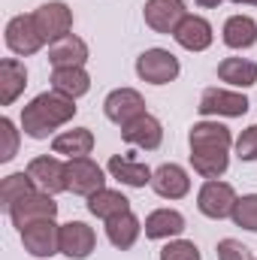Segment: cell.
I'll list each match as a JSON object with an SVG mask.
<instances>
[{"mask_svg":"<svg viewBox=\"0 0 257 260\" xmlns=\"http://www.w3.org/2000/svg\"><path fill=\"white\" fill-rule=\"evenodd\" d=\"M188 145H191V167L197 176L221 179L227 173L230 145H233L230 127H224L221 121H200L188 133Z\"/></svg>","mask_w":257,"mask_h":260,"instance_id":"6da1fadb","label":"cell"},{"mask_svg":"<svg viewBox=\"0 0 257 260\" xmlns=\"http://www.w3.org/2000/svg\"><path fill=\"white\" fill-rule=\"evenodd\" d=\"M76 112H79L76 100H70L58 91H43L21 109V130L30 139H46L49 133H55L67 121H73Z\"/></svg>","mask_w":257,"mask_h":260,"instance_id":"7a4b0ae2","label":"cell"},{"mask_svg":"<svg viewBox=\"0 0 257 260\" xmlns=\"http://www.w3.org/2000/svg\"><path fill=\"white\" fill-rule=\"evenodd\" d=\"M179 58L167 49H145L136 58V76L148 85H170L179 79Z\"/></svg>","mask_w":257,"mask_h":260,"instance_id":"3957f363","label":"cell"},{"mask_svg":"<svg viewBox=\"0 0 257 260\" xmlns=\"http://www.w3.org/2000/svg\"><path fill=\"white\" fill-rule=\"evenodd\" d=\"M236 191L233 185L221 182V179H206L200 194H197V209L212 218V221H221V218H230L233 215V206H236Z\"/></svg>","mask_w":257,"mask_h":260,"instance_id":"277c9868","label":"cell"},{"mask_svg":"<svg viewBox=\"0 0 257 260\" xmlns=\"http://www.w3.org/2000/svg\"><path fill=\"white\" fill-rule=\"evenodd\" d=\"M106 188V176L97 160L91 157H70L67 160V191L79 197H91Z\"/></svg>","mask_w":257,"mask_h":260,"instance_id":"5b68a950","label":"cell"},{"mask_svg":"<svg viewBox=\"0 0 257 260\" xmlns=\"http://www.w3.org/2000/svg\"><path fill=\"white\" fill-rule=\"evenodd\" d=\"M248 97L239 91H227V88H206L200 97V115H221V118H242L248 112Z\"/></svg>","mask_w":257,"mask_h":260,"instance_id":"8992f818","label":"cell"},{"mask_svg":"<svg viewBox=\"0 0 257 260\" xmlns=\"http://www.w3.org/2000/svg\"><path fill=\"white\" fill-rule=\"evenodd\" d=\"M34 24H37V30H40V37H43V43H55V40H61L67 37L70 30H73V9L61 3V0H52V3H43L37 12H34Z\"/></svg>","mask_w":257,"mask_h":260,"instance_id":"52a82bcc","label":"cell"},{"mask_svg":"<svg viewBox=\"0 0 257 260\" xmlns=\"http://www.w3.org/2000/svg\"><path fill=\"white\" fill-rule=\"evenodd\" d=\"M27 176L43 194H61L67 191V164L55 154H40L27 164Z\"/></svg>","mask_w":257,"mask_h":260,"instance_id":"ba28073f","label":"cell"},{"mask_svg":"<svg viewBox=\"0 0 257 260\" xmlns=\"http://www.w3.org/2000/svg\"><path fill=\"white\" fill-rule=\"evenodd\" d=\"M21 242L24 251H30L34 257H52L61 251V224H55V218L27 224L21 230Z\"/></svg>","mask_w":257,"mask_h":260,"instance_id":"9c48e42d","label":"cell"},{"mask_svg":"<svg viewBox=\"0 0 257 260\" xmlns=\"http://www.w3.org/2000/svg\"><path fill=\"white\" fill-rule=\"evenodd\" d=\"M58 215V203L52 194H43V191H34L24 200H18L12 209H9V218L12 224L18 227V233L27 227V224H37V221H46V218H55Z\"/></svg>","mask_w":257,"mask_h":260,"instance_id":"30bf717a","label":"cell"},{"mask_svg":"<svg viewBox=\"0 0 257 260\" xmlns=\"http://www.w3.org/2000/svg\"><path fill=\"white\" fill-rule=\"evenodd\" d=\"M6 46L18 58L37 55L46 46L43 37H40V30H37V24H34V15H15V18H9V24H6Z\"/></svg>","mask_w":257,"mask_h":260,"instance_id":"8fae6325","label":"cell"},{"mask_svg":"<svg viewBox=\"0 0 257 260\" xmlns=\"http://www.w3.org/2000/svg\"><path fill=\"white\" fill-rule=\"evenodd\" d=\"M103 112H106V118H109L112 124L124 127L133 118L145 115V100H142V94H139L136 88H115V91L103 100Z\"/></svg>","mask_w":257,"mask_h":260,"instance_id":"7c38bea8","label":"cell"},{"mask_svg":"<svg viewBox=\"0 0 257 260\" xmlns=\"http://www.w3.org/2000/svg\"><path fill=\"white\" fill-rule=\"evenodd\" d=\"M142 15L154 34H176V27L188 15V6L185 0H145Z\"/></svg>","mask_w":257,"mask_h":260,"instance_id":"4fadbf2b","label":"cell"},{"mask_svg":"<svg viewBox=\"0 0 257 260\" xmlns=\"http://www.w3.org/2000/svg\"><path fill=\"white\" fill-rule=\"evenodd\" d=\"M94 245H97V233L85 221L61 224V254H67L70 260H85L94 251Z\"/></svg>","mask_w":257,"mask_h":260,"instance_id":"5bb4252c","label":"cell"},{"mask_svg":"<svg viewBox=\"0 0 257 260\" xmlns=\"http://www.w3.org/2000/svg\"><path fill=\"white\" fill-rule=\"evenodd\" d=\"M121 139L127 145H136V148H145V151H154L160 142H164V124L154 118V115H139L133 118L130 124L121 127Z\"/></svg>","mask_w":257,"mask_h":260,"instance_id":"9a60e30c","label":"cell"},{"mask_svg":"<svg viewBox=\"0 0 257 260\" xmlns=\"http://www.w3.org/2000/svg\"><path fill=\"white\" fill-rule=\"evenodd\" d=\"M173 40H176L182 49H188V52H206V49L212 46L215 34H212V24H209L203 15H191V12H188V15L182 18V24L176 27Z\"/></svg>","mask_w":257,"mask_h":260,"instance_id":"2e32d148","label":"cell"},{"mask_svg":"<svg viewBox=\"0 0 257 260\" xmlns=\"http://www.w3.org/2000/svg\"><path fill=\"white\" fill-rule=\"evenodd\" d=\"M151 188H154V194L164 197V200H182L191 191V179H188V173L179 164H164V167L154 170Z\"/></svg>","mask_w":257,"mask_h":260,"instance_id":"e0dca14e","label":"cell"},{"mask_svg":"<svg viewBox=\"0 0 257 260\" xmlns=\"http://www.w3.org/2000/svg\"><path fill=\"white\" fill-rule=\"evenodd\" d=\"M106 170H109L112 179H118L127 188H145V185H151V176H154V170H148L145 164L133 160L127 154H112L109 164H106Z\"/></svg>","mask_w":257,"mask_h":260,"instance_id":"ac0fdd59","label":"cell"},{"mask_svg":"<svg viewBox=\"0 0 257 260\" xmlns=\"http://www.w3.org/2000/svg\"><path fill=\"white\" fill-rule=\"evenodd\" d=\"M85 61H88V46L76 34H67L49 46V64L55 70L58 67H85Z\"/></svg>","mask_w":257,"mask_h":260,"instance_id":"d6986e66","label":"cell"},{"mask_svg":"<svg viewBox=\"0 0 257 260\" xmlns=\"http://www.w3.org/2000/svg\"><path fill=\"white\" fill-rule=\"evenodd\" d=\"M52 91L64 94L70 100H79L91 91V76L85 67H58L52 70Z\"/></svg>","mask_w":257,"mask_h":260,"instance_id":"ffe728a7","label":"cell"},{"mask_svg":"<svg viewBox=\"0 0 257 260\" xmlns=\"http://www.w3.org/2000/svg\"><path fill=\"white\" fill-rule=\"evenodd\" d=\"M148 239H173L185 230V215L176 209H154L142 224Z\"/></svg>","mask_w":257,"mask_h":260,"instance_id":"44dd1931","label":"cell"},{"mask_svg":"<svg viewBox=\"0 0 257 260\" xmlns=\"http://www.w3.org/2000/svg\"><path fill=\"white\" fill-rule=\"evenodd\" d=\"M27 85V70L15 58H3L0 61V106H9L18 100V94Z\"/></svg>","mask_w":257,"mask_h":260,"instance_id":"7402d4cb","label":"cell"},{"mask_svg":"<svg viewBox=\"0 0 257 260\" xmlns=\"http://www.w3.org/2000/svg\"><path fill=\"white\" fill-rule=\"evenodd\" d=\"M221 34H224V46L227 49H236V52L251 49L257 43V21L251 15H230L224 21Z\"/></svg>","mask_w":257,"mask_h":260,"instance_id":"603a6c76","label":"cell"},{"mask_svg":"<svg viewBox=\"0 0 257 260\" xmlns=\"http://www.w3.org/2000/svg\"><path fill=\"white\" fill-rule=\"evenodd\" d=\"M94 148V133L88 127H73V130H64L52 139V151L55 154H64L67 160L70 157H88Z\"/></svg>","mask_w":257,"mask_h":260,"instance_id":"cb8c5ba5","label":"cell"},{"mask_svg":"<svg viewBox=\"0 0 257 260\" xmlns=\"http://www.w3.org/2000/svg\"><path fill=\"white\" fill-rule=\"evenodd\" d=\"M139 233H142V221H139L133 212H124V215L106 221V236H109V242H112L118 251L133 248L136 239H139Z\"/></svg>","mask_w":257,"mask_h":260,"instance_id":"d4e9b609","label":"cell"},{"mask_svg":"<svg viewBox=\"0 0 257 260\" xmlns=\"http://www.w3.org/2000/svg\"><path fill=\"white\" fill-rule=\"evenodd\" d=\"M88 212H91L94 218H103V221H109V218H118V215L130 212V200L121 194V191L100 188L97 194L88 197Z\"/></svg>","mask_w":257,"mask_h":260,"instance_id":"484cf974","label":"cell"},{"mask_svg":"<svg viewBox=\"0 0 257 260\" xmlns=\"http://www.w3.org/2000/svg\"><path fill=\"white\" fill-rule=\"evenodd\" d=\"M218 79L233 88H251L257 85V64L248 58H224L218 64Z\"/></svg>","mask_w":257,"mask_h":260,"instance_id":"4316f807","label":"cell"},{"mask_svg":"<svg viewBox=\"0 0 257 260\" xmlns=\"http://www.w3.org/2000/svg\"><path fill=\"white\" fill-rule=\"evenodd\" d=\"M34 191H40V188L34 185V179L27 176V170H24V173H12V176H6L3 185H0V203H3V209L9 212L18 200H24V197L34 194Z\"/></svg>","mask_w":257,"mask_h":260,"instance_id":"83f0119b","label":"cell"},{"mask_svg":"<svg viewBox=\"0 0 257 260\" xmlns=\"http://www.w3.org/2000/svg\"><path fill=\"white\" fill-rule=\"evenodd\" d=\"M233 224L236 227H242V230H251L257 233V194H245L236 200V206H233Z\"/></svg>","mask_w":257,"mask_h":260,"instance_id":"f1b7e54d","label":"cell"},{"mask_svg":"<svg viewBox=\"0 0 257 260\" xmlns=\"http://www.w3.org/2000/svg\"><path fill=\"white\" fill-rule=\"evenodd\" d=\"M160 260H200V248L191 239H170L160 248Z\"/></svg>","mask_w":257,"mask_h":260,"instance_id":"f546056e","label":"cell"},{"mask_svg":"<svg viewBox=\"0 0 257 260\" xmlns=\"http://www.w3.org/2000/svg\"><path fill=\"white\" fill-rule=\"evenodd\" d=\"M0 139H3V145H0V160L6 164V160H12L15 151H18V130H15V124H12L9 118H0Z\"/></svg>","mask_w":257,"mask_h":260,"instance_id":"4dcf8cb0","label":"cell"},{"mask_svg":"<svg viewBox=\"0 0 257 260\" xmlns=\"http://www.w3.org/2000/svg\"><path fill=\"white\" fill-rule=\"evenodd\" d=\"M236 157L239 160H257V124L245 127L236 139Z\"/></svg>","mask_w":257,"mask_h":260,"instance_id":"1f68e13d","label":"cell"},{"mask_svg":"<svg viewBox=\"0 0 257 260\" xmlns=\"http://www.w3.org/2000/svg\"><path fill=\"white\" fill-rule=\"evenodd\" d=\"M215 251H218V260H254L251 251L242 242H236V239H221Z\"/></svg>","mask_w":257,"mask_h":260,"instance_id":"d6a6232c","label":"cell"},{"mask_svg":"<svg viewBox=\"0 0 257 260\" xmlns=\"http://www.w3.org/2000/svg\"><path fill=\"white\" fill-rule=\"evenodd\" d=\"M194 3H200L203 9H215V6H221L224 0H194Z\"/></svg>","mask_w":257,"mask_h":260,"instance_id":"836d02e7","label":"cell"},{"mask_svg":"<svg viewBox=\"0 0 257 260\" xmlns=\"http://www.w3.org/2000/svg\"><path fill=\"white\" fill-rule=\"evenodd\" d=\"M233 3H239V6H257V0H233Z\"/></svg>","mask_w":257,"mask_h":260,"instance_id":"e575fe53","label":"cell"}]
</instances>
